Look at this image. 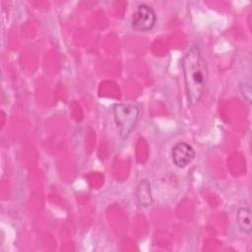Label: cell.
<instances>
[{
  "label": "cell",
  "mask_w": 252,
  "mask_h": 252,
  "mask_svg": "<svg viewBox=\"0 0 252 252\" xmlns=\"http://www.w3.org/2000/svg\"><path fill=\"white\" fill-rule=\"evenodd\" d=\"M188 102L196 105L203 97L208 83V67L198 44H193L181 62Z\"/></svg>",
  "instance_id": "cell-1"
},
{
  "label": "cell",
  "mask_w": 252,
  "mask_h": 252,
  "mask_svg": "<svg viewBox=\"0 0 252 252\" xmlns=\"http://www.w3.org/2000/svg\"><path fill=\"white\" fill-rule=\"evenodd\" d=\"M140 108L135 103H117L113 106V116L119 136L125 140L137 125Z\"/></svg>",
  "instance_id": "cell-2"
},
{
  "label": "cell",
  "mask_w": 252,
  "mask_h": 252,
  "mask_svg": "<svg viewBox=\"0 0 252 252\" xmlns=\"http://www.w3.org/2000/svg\"><path fill=\"white\" fill-rule=\"evenodd\" d=\"M157 22V15L153 7L147 4H140L133 13L131 26L137 32L151 31Z\"/></svg>",
  "instance_id": "cell-3"
},
{
  "label": "cell",
  "mask_w": 252,
  "mask_h": 252,
  "mask_svg": "<svg viewBox=\"0 0 252 252\" xmlns=\"http://www.w3.org/2000/svg\"><path fill=\"white\" fill-rule=\"evenodd\" d=\"M171 158L173 163L179 167L184 168L186 167L195 158V151L187 143L179 142L176 143L171 149Z\"/></svg>",
  "instance_id": "cell-4"
},
{
  "label": "cell",
  "mask_w": 252,
  "mask_h": 252,
  "mask_svg": "<svg viewBox=\"0 0 252 252\" xmlns=\"http://www.w3.org/2000/svg\"><path fill=\"white\" fill-rule=\"evenodd\" d=\"M136 200L142 207H150L153 204V194L151 189V183L148 179H142L136 189Z\"/></svg>",
  "instance_id": "cell-5"
},
{
  "label": "cell",
  "mask_w": 252,
  "mask_h": 252,
  "mask_svg": "<svg viewBox=\"0 0 252 252\" xmlns=\"http://www.w3.org/2000/svg\"><path fill=\"white\" fill-rule=\"evenodd\" d=\"M236 222L242 232L245 234H251V210L248 207H240L237 210Z\"/></svg>",
  "instance_id": "cell-6"
},
{
  "label": "cell",
  "mask_w": 252,
  "mask_h": 252,
  "mask_svg": "<svg viewBox=\"0 0 252 252\" xmlns=\"http://www.w3.org/2000/svg\"><path fill=\"white\" fill-rule=\"evenodd\" d=\"M239 89H240V92L242 94V95L244 96V98L247 100L248 103L251 102V87L248 83H241L239 85Z\"/></svg>",
  "instance_id": "cell-7"
}]
</instances>
